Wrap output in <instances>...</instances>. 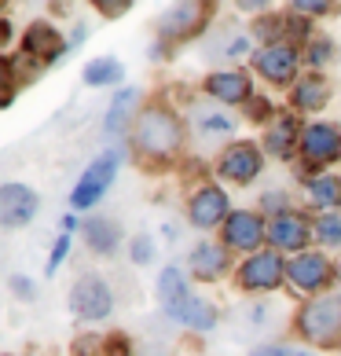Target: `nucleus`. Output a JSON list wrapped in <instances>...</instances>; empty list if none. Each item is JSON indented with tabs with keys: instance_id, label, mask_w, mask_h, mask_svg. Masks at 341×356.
Returning <instances> with one entry per match:
<instances>
[{
	"instance_id": "nucleus-1",
	"label": "nucleus",
	"mask_w": 341,
	"mask_h": 356,
	"mask_svg": "<svg viewBox=\"0 0 341 356\" xmlns=\"http://www.w3.org/2000/svg\"><path fill=\"white\" fill-rule=\"evenodd\" d=\"M133 147L143 162H151V165L173 162L176 151L183 147V122L169 107L140 111L136 125H133Z\"/></svg>"
},
{
	"instance_id": "nucleus-2",
	"label": "nucleus",
	"mask_w": 341,
	"mask_h": 356,
	"mask_svg": "<svg viewBox=\"0 0 341 356\" xmlns=\"http://www.w3.org/2000/svg\"><path fill=\"white\" fill-rule=\"evenodd\" d=\"M297 334L312 349H338L341 346V294H319L301 305Z\"/></svg>"
},
{
	"instance_id": "nucleus-3",
	"label": "nucleus",
	"mask_w": 341,
	"mask_h": 356,
	"mask_svg": "<svg viewBox=\"0 0 341 356\" xmlns=\"http://www.w3.org/2000/svg\"><path fill=\"white\" fill-rule=\"evenodd\" d=\"M70 312L77 316V320H88V323L107 320V316L114 312V290H110V283L103 280V275H96V272L81 275V280L70 286Z\"/></svg>"
},
{
	"instance_id": "nucleus-4",
	"label": "nucleus",
	"mask_w": 341,
	"mask_h": 356,
	"mask_svg": "<svg viewBox=\"0 0 341 356\" xmlns=\"http://www.w3.org/2000/svg\"><path fill=\"white\" fill-rule=\"evenodd\" d=\"M117 165H122V154H117V151H103L96 162H88V169L81 173V180L74 184L70 206H74V209H92V206H96L103 195H107V188L114 184Z\"/></svg>"
},
{
	"instance_id": "nucleus-5",
	"label": "nucleus",
	"mask_w": 341,
	"mask_h": 356,
	"mask_svg": "<svg viewBox=\"0 0 341 356\" xmlns=\"http://www.w3.org/2000/svg\"><path fill=\"white\" fill-rule=\"evenodd\" d=\"M283 280H286V261L275 250H257L239 268V286L250 290V294H257V290H275Z\"/></svg>"
},
{
	"instance_id": "nucleus-6",
	"label": "nucleus",
	"mask_w": 341,
	"mask_h": 356,
	"mask_svg": "<svg viewBox=\"0 0 341 356\" xmlns=\"http://www.w3.org/2000/svg\"><path fill=\"white\" fill-rule=\"evenodd\" d=\"M37 209H41V199H37V191L30 184L11 180L0 188V224H4L8 232L26 228V224L37 217Z\"/></svg>"
},
{
	"instance_id": "nucleus-7",
	"label": "nucleus",
	"mask_w": 341,
	"mask_h": 356,
	"mask_svg": "<svg viewBox=\"0 0 341 356\" xmlns=\"http://www.w3.org/2000/svg\"><path fill=\"white\" fill-rule=\"evenodd\" d=\"M301 158L308 165H331L341 158V129L331 122H312L301 133Z\"/></svg>"
},
{
	"instance_id": "nucleus-8",
	"label": "nucleus",
	"mask_w": 341,
	"mask_h": 356,
	"mask_svg": "<svg viewBox=\"0 0 341 356\" xmlns=\"http://www.w3.org/2000/svg\"><path fill=\"white\" fill-rule=\"evenodd\" d=\"M206 22H209V4H176L158 19V37L165 44H176V41H188V37L202 33Z\"/></svg>"
},
{
	"instance_id": "nucleus-9",
	"label": "nucleus",
	"mask_w": 341,
	"mask_h": 356,
	"mask_svg": "<svg viewBox=\"0 0 341 356\" xmlns=\"http://www.w3.org/2000/svg\"><path fill=\"white\" fill-rule=\"evenodd\" d=\"M63 56H70V48L51 22H33L30 30L22 33V59L37 63V67H48V63H56Z\"/></svg>"
},
{
	"instance_id": "nucleus-10",
	"label": "nucleus",
	"mask_w": 341,
	"mask_h": 356,
	"mask_svg": "<svg viewBox=\"0 0 341 356\" xmlns=\"http://www.w3.org/2000/svg\"><path fill=\"white\" fill-rule=\"evenodd\" d=\"M188 217H191L194 228H202V232L224 228V220L231 217L224 188H217V184H202V188L191 195V202H188Z\"/></svg>"
},
{
	"instance_id": "nucleus-11",
	"label": "nucleus",
	"mask_w": 341,
	"mask_h": 356,
	"mask_svg": "<svg viewBox=\"0 0 341 356\" xmlns=\"http://www.w3.org/2000/svg\"><path fill=\"white\" fill-rule=\"evenodd\" d=\"M331 275H338V268H331L326 254H297L290 265H286V280L290 286H297L301 294H316L331 283Z\"/></svg>"
},
{
	"instance_id": "nucleus-12",
	"label": "nucleus",
	"mask_w": 341,
	"mask_h": 356,
	"mask_svg": "<svg viewBox=\"0 0 341 356\" xmlns=\"http://www.w3.org/2000/svg\"><path fill=\"white\" fill-rule=\"evenodd\" d=\"M260 165H265V158H260L257 143L239 140V143H231V147H224V154H220V162H217V173L231 184H250V180H257Z\"/></svg>"
},
{
	"instance_id": "nucleus-13",
	"label": "nucleus",
	"mask_w": 341,
	"mask_h": 356,
	"mask_svg": "<svg viewBox=\"0 0 341 356\" xmlns=\"http://www.w3.org/2000/svg\"><path fill=\"white\" fill-rule=\"evenodd\" d=\"M297 44L294 41H286V44H265L253 56V70L260 77H268L272 85H286V81H294V74H297Z\"/></svg>"
},
{
	"instance_id": "nucleus-14",
	"label": "nucleus",
	"mask_w": 341,
	"mask_h": 356,
	"mask_svg": "<svg viewBox=\"0 0 341 356\" xmlns=\"http://www.w3.org/2000/svg\"><path fill=\"white\" fill-rule=\"evenodd\" d=\"M265 232L268 224L265 217L250 213V209H235V213L224 220V246L228 250H260V243H265Z\"/></svg>"
},
{
	"instance_id": "nucleus-15",
	"label": "nucleus",
	"mask_w": 341,
	"mask_h": 356,
	"mask_svg": "<svg viewBox=\"0 0 341 356\" xmlns=\"http://www.w3.org/2000/svg\"><path fill=\"white\" fill-rule=\"evenodd\" d=\"M158 301H162V309L169 312V320L180 323L183 316H188L194 294H191L188 280H183L180 265H165V268H162V275H158Z\"/></svg>"
},
{
	"instance_id": "nucleus-16",
	"label": "nucleus",
	"mask_w": 341,
	"mask_h": 356,
	"mask_svg": "<svg viewBox=\"0 0 341 356\" xmlns=\"http://www.w3.org/2000/svg\"><path fill=\"white\" fill-rule=\"evenodd\" d=\"M312 235H316V224H308L301 213H294V209H286V213L268 220V239L279 250H305Z\"/></svg>"
},
{
	"instance_id": "nucleus-17",
	"label": "nucleus",
	"mask_w": 341,
	"mask_h": 356,
	"mask_svg": "<svg viewBox=\"0 0 341 356\" xmlns=\"http://www.w3.org/2000/svg\"><path fill=\"white\" fill-rule=\"evenodd\" d=\"M206 92L220 103H231V107H239V103L250 99V74L242 70H217L206 77Z\"/></svg>"
},
{
	"instance_id": "nucleus-18",
	"label": "nucleus",
	"mask_w": 341,
	"mask_h": 356,
	"mask_svg": "<svg viewBox=\"0 0 341 356\" xmlns=\"http://www.w3.org/2000/svg\"><path fill=\"white\" fill-rule=\"evenodd\" d=\"M191 272L194 280L213 283L228 272V246L224 243H199L191 250Z\"/></svg>"
},
{
	"instance_id": "nucleus-19",
	"label": "nucleus",
	"mask_w": 341,
	"mask_h": 356,
	"mask_svg": "<svg viewBox=\"0 0 341 356\" xmlns=\"http://www.w3.org/2000/svg\"><path fill=\"white\" fill-rule=\"evenodd\" d=\"M326 99H331V85H326V77L323 74H305L301 81L294 85V111H323L326 107Z\"/></svg>"
},
{
	"instance_id": "nucleus-20",
	"label": "nucleus",
	"mask_w": 341,
	"mask_h": 356,
	"mask_svg": "<svg viewBox=\"0 0 341 356\" xmlns=\"http://www.w3.org/2000/svg\"><path fill=\"white\" fill-rule=\"evenodd\" d=\"M81 232H85L88 250H92V254H99V257L114 254L117 243H122V228H117L114 220H107V217H88L81 224Z\"/></svg>"
},
{
	"instance_id": "nucleus-21",
	"label": "nucleus",
	"mask_w": 341,
	"mask_h": 356,
	"mask_svg": "<svg viewBox=\"0 0 341 356\" xmlns=\"http://www.w3.org/2000/svg\"><path fill=\"white\" fill-rule=\"evenodd\" d=\"M136 103H140V92H136V88H122V92H117L114 103L107 107V118H103V129H107V136L125 133V125H128V122L136 125V118H140Z\"/></svg>"
},
{
	"instance_id": "nucleus-22",
	"label": "nucleus",
	"mask_w": 341,
	"mask_h": 356,
	"mask_svg": "<svg viewBox=\"0 0 341 356\" xmlns=\"http://www.w3.org/2000/svg\"><path fill=\"white\" fill-rule=\"evenodd\" d=\"M305 199L323 209V213H331V209H341V177H331V173H323V177H312L305 184Z\"/></svg>"
},
{
	"instance_id": "nucleus-23",
	"label": "nucleus",
	"mask_w": 341,
	"mask_h": 356,
	"mask_svg": "<svg viewBox=\"0 0 341 356\" xmlns=\"http://www.w3.org/2000/svg\"><path fill=\"white\" fill-rule=\"evenodd\" d=\"M301 133H305V129H301L297 118L290 114V118H283V122L272 125V133L265 136V147H268L275 158H290V154H294V143L301 147Z\"/></svg>"
},
{
	"instance_id": "nucleus-24",
	"label": "nucleus",
	"mask_w": 341,
	"mask_h": 356,
	"mask_svg": "<svg viewBox=\"0 0 341 356\" xmlns=\"http://www.w3.org/2000/svg\"><path fill=\"white\" fill-rule=\"evenodd\" d=\"M122 77H125V67L117 59H110V56L92 59L88 67H85V85L88 88H107V85H117Z\"/></svg>"
},
{
	"instance_id": "nucleus-25",
	"label": "nucleus",
	"mask_w": 341,
	"mask_h": 356,
	"mask_svg": "<svg viewBox=\"0 0 341 356\" xmlns=\"http://www.w3.org/2000/svg\"><path fill=\"white\" fill-rule=\"evenodd\" d=\"M194 133H199L202 140L231 136V133H235V118L220 114V111H199V114H194Z\"/></svg>"
},
{
	"instance_id": "nucleus-26",
	"label": "nucleus",
	"mask_w": 341,
	"mask_h": 356,
	"mask_svg": "<svg viewBox=\"0 0 341 356\" xmlns=\"http://www.w3.org/2000/svg\"><path fill=\"white\" fill-rule=\"evenodd\" d=\"M180 327H191V331H209V327H217V305L194 294V301H191L188 316L180 320Z\"/></svg>"
},
{
	"instance_id": "nucleus-27",
	"label": "nucleus",
	"mask_w": 341,
	"mask_h": 356,
	"mask_svg": "<svg viewBox=\"0 0 341 356\" xmlns=\"http://www.w3.org/2000/svg\"><path fill=\"white\" fill-rule=\"evenodd\" d=\"M209 56H213V59H228V63L242 59V56H250V37H246V33L224 37V41H220V48H213Z\"/></svg>"
},
{
	"instance_id": "nucleus-28",
	"label": "nucleus",
	"mask_w": 341,
	"mask_h": 356,
	"mask_svg": "<svg viewBox=\"0 0 341 356\" xmlns=\"http://www.w3.org/2000/svg\"><path fill=\"white\" fill-rule=\"evenodd\" d=\"M316 239L323 246H341V217L338 213H323L316 220Z\"/></svg>"
},
{
	"instance_id": "nucleus-29",
	"label": "nucleus",
	"mask_w": 341,
	"mask_h": 356,
	"mask_svg": "<svg viewBox=\"0 0 341 356\" xmlns=\"http://www.w3.org/2000/svg\"><path fill=\"white\" fill-rule=\"evenodd\" d=\"M250 356H316V353L294 349V346H286V341H268V346H257Z\"/></svg>"
},
{
	"instance_id": "nucleus-30",
	"label": "nucleus",
	"mask_w": 341,
	"mask_h": 356,
	"mask_svg": "<svg viewBox=\"0 0 341 356\" xmlns=\"http://www.w3.org/2000/svg\"><path fill=\"white\" fill-rule=\"evenodd\" d=\"M67 254H70V232H63L59 239H56V246H51V257H48V275H56V272H59V265L67 261Z\"/></svg>"
},
{
	"instance_id": "nucleus-31",
	"label": "nucleus",
	"mask_w": 341,
	"mask_h": 356,
	"mask_svg": "<svg viewBox=\"0 0 341 356\" xmlns=\"http://www.w3.org/2000/svg\"><path fill=\"white\" fill-rule=\"evenodd\" d=\"M308 59L316 63V67H319V63H331L334 59V41H331V37H316V41L308 44Z\"/></svg>"
},
{
	"instance_id": "nucleus-32",
	"label": "nucleus",
	"mask_w": 341,
	"mask_h": 356,
	"mask_svg": "<svg viewBox=\"0 0 341 356\" xmlns=\"http://www.w3.org/2000/svg\"><path fill=\"white\" fill-rule=\"evenodd\" d=\"M154 261V243L147 235H136L133 239V265H151Z\"/></svg>"
},
{
	"instance_id": "nucleus-33",
	"label": "nucleus",
	"mask_w": 341,
	"mask_h": 356,
	"mask_svg": "<svg viewBox=\"0 0 341 356\" xmlns=\"http://www.w3.org/2000/svg\"><path fill=\"white\" fill-rule=\"evenodd\" d=\"M290 11L294 15H331L334 4H326V0H297Z\"/></svg>"
},
{
	"instance_id": "nucleus-34",
	"label": "nucleus",
	"mask_w": 341,
	"mask_h": 356,
	"mask_svg": "<svg viewBox=\"0 0 341 356\" xmlns=\"http://www.w3.org/2000/svg\"><path fill=\"white\" fill-rule=\"evenodd\" d=\"M103 349H107V356H133V341H128V334H110L103 338Z\"/></svg>"
},
{
	"instance_id": "nucleus-35",
	"label": "nucleus",
	"mask_w": 341,
	"mask_h": 356,
	"mask_svg": "<svg viewBox=\"0 0 341 356\" xmlns=\"http://www.w3.org/2000/svg\"><path fill=\"white\" fill-rule=\"evenodd\" d=\"M11 294H15L19 301H33L37 286H33V280H26V275H11Z\"/></svg>"
},
{
	"instance_id": "nucleus-36",
	"label": "nucleus",
	"mask_w": 341,
	"mask_h": 356,
	"mask_svg": "<svg viewBox=\"0 0 341 356\" xmlns=\"http://www.w3.org/2000/svg\"><path fill=\"white\" fill-rule=\"evenodd\" d=\"M74 356H99V338L81 334V338L74 341Z\"/></svg>"
},
{
	"instance_id": "nucleus-37",
	"label": "nucleus",
	"mask_w": 341,
	"mask_h": 356,
	"mask_svg": "<svg viewBox=\"0 0 341 356\" xmlns=\"http://www.w3.org/2000/svg\"><path fill=\"white\" fill-rule=\"evenodd\" d=\"M260 206H265V209H272V213H275V217H279V213H286V202H283V191H272V195H268V199H265V195H260Z\"/></svg>"
},
{
	"instance_id": "nucleus-38",
	"label": "nucleus",
	"mask_w": 341,
	"mask_h": 356,
	"mask_svg": "<svg viewBox=\"0 0 341 356\" xmlns=\"http://www.w3.org/2000/svg\"><path fill=\"white\" fill-rule=\"evenodd\" d=\"M96 8L103 11V15H125V11L133 8V4H128V0H117V4H114V0H99Z\"/></svg>"
},
{
	"instance_id": "nucleus-39",
	"label": "nucleus",
	"mask_w": 341,
	"mask_h": 356,
	"mask_svg": "<svg viewBox=\"0 0 341 356\" xmlns=\"http://www.w3.org/2000/svg\"><path fill=\"white\" fill-rule=\"evenodd\" d=\"M272 114V103L268 99H253V118H268Z\"/></svg>"
},
{
	"instance_id": "nucleus-40",
	"label": "nucleus",
	"mask_w": 341,
	"mask_h": 356,
	"mask_svg": "<svg viewBox=\"0 0 341 356\" xmlns=\"http://www.w3.org/2000/svg\"><path fill=\"white\" fill-rule=\"evenodd\" d=\"M338 283H341V265H338Z\"/></svg>"
}]
</instances>
